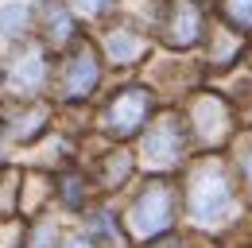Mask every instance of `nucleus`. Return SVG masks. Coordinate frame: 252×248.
I'll return each mask as SVG.
<instances>
[{"instance_id": "obj_3", "label": "nucleus", "mask_w": 252, "mask_h": 248, "mask_svg": "<svg viewBox=\"0 0 252 248\" xmlns=\"http://www.w3.org/2000/svg\"><path fill=\"white\" fill-rule=\"evenodd\" d=\"M97 78H101V70H97V59L90 51H78L74 59L66 62L63 70V93L66 97H90L97 86Z\"/></svg>"}, {"instance_id": "obj_16", "label": "nucleus", "mask_w": 252, "mask_h": 248, "mask_svg": "<svg viewBox=\"0 0 252 248\" xmlns=\"http://www.w3.org/2000/svg\"><path fill=\"white\" fill-rule=\"evenodd\" d=\"M249 179H252V159H249Z\"/></svg>"}, {"instance_id": "obj_15", "label": "nucleus", "mask_w": 252, "mask_h": 248, "mask_svg": "<svg viewBox=\"0 0 252 248\" xmlns=\"http://www.w3.org/2000/svg\"><path fill=\"white\" fill-rule=\"evenodd\" d=\"M59 248H94V241L90 237H66V241H59Z\"/></svg>"}, {"instance_id": "obj_11", "label": "nucleus", "mask_w": 252, "mask_h": 248, "mask_svg": "<svg viewBox=\"0 0 252 248\" xmlns=\"http://www.w3.org/2000/svg\"><path fill=\"white\" fill-rule=\"evenodd\" d=\"M194 28H198L194 8H190V4H179V16H175V39H179V43H190V39H194Z\"/></svg>"}, {"instance_id": "obj_7", "label": "nucleus", "mask_w": 252, "mask_h": 248, "mask_svg": "<svg viewBox=\"0 0 252 248\" xmlns=\"http://www.w3.org/2000/svg\"><path fill=\"white\" fill-rule=\"evenodd\" d=\"M144 155H148L152 163H171V159L179 155V128H175L171 121L159 124V128H152L148 140H144Z\"/></svg>"}, {"instance_id": "obj_12", "label": "nucleus", "mask_w": 252, "mask_h": 248, "mask_svg": "<svg viewBox=\"0 0 252 248\" xmlns=\"http://www.w3.org/2000/svg\"><path fill=\"white\" fill-rule=\"evenodd\" d=\"M32 248H59V229H55V221H39L32 229Z\"/></svg>"}, {"instance_id": "obj_5", "label": "nucleus", "mask_w": 252, "mask_h": 248, "mask_svg": "<svg viewBox=\"0 0 252 248\" xmlns=\"http://www.w3.org/2000/svg\"><path fill=\"white\" fill-rule=\"evenodd\" d=\"M144 113H148V97L132 90V93H125V97L113 101V109H109V124H113V132L128 136V132H136V128L144 124Z\"/></svg>"}, {"instance_id": "obj_2", "label": "nucleus", "mask_w": 252, "mask_h": 248, "mask_svg": "<svg viewBox=\"0 0 252 248\" xmlns=\"http://www.w3.org/2000/svg\"><path fill=\"white\" fill-rule=\"evenodd\" d=\"M171 225V194L163 186H152L136 206H132V229L140 237H156Z\"/></svg>"}, {"instance_id": "obj_8", "label": "nucleus", "mask_w": 252, "mask_h": 248, "mask_svg": "<svg viewBox=\"0 0 252 248\" xmlns=\"http://www.w3.org/2000/svg\"><path fill=\"white\" fill-rule=\"evenodd\" d=\"M43 20H47V28H51V39H70L74 35V20H70V8L59 4V0H47L43 4Z\"/></svg>"}, {"instance_id": "obj_1", "label": "nucleus", "mask_w": 252, "mask_h": 248, "mask_svg": "<svg viewBox=\"0 0 252 248\" xmlns=\"http://www.w3.org/2000/svg\"><path fill=\"white\" fill-rule=\"evenodd\" d=\"M190 210H194L198 221H225L233 214V194H229V186H225V179L218 171H210V175L198 179L194 198H190Z\"/></svg>"}, {"instance_id": "obj_14", "label": "nucleus", "mask_w": 252, "mask_h": 248, "mask_svg": "<svg viewBox=\"0 0 252 248\" xmlns=\"http://www.w3.org/2000/svg\"><path fill=\"white\" fill-rule=\"evenodd\" d=\"M233 16L241 24H252V0H233Z\"/></svg>"}, {"instance_id": "obj_9", "label": "nucleus", "mask_w": 252, "mask_h": 248, "mask_svg": "<svg viewBox=\"0 0 252 248\" xmlns=\"http://www.w3.org/2000/svg\"><path fill=\"white\" fill-rule=\"evenodd\" d=\"M105 51H109V59H117V62H132L140 55V39H132L128 31H113L105 39Z\"/></svg>"}, {"instance_id": "obj_13", "label": "nucleus", "mask_w": 252, "mask_h": 248, "mask_svg": "<svg viewBox=\"0 0 252 248\" xmlns=\"http://www.w3.org/2000/svg\"><path fill=\"white\" fill-rule=\"evenodd\" d=\"M70 12H82V16H101L109 8V0H66Z\"/></svg>"}, {"instance_id": "obj_10", "label": "nucleus", "mask_w": 252, "mask_h": 248, "mask_svg": "<svg viewBox=\"0 0 252 248\" xmlns=\"http://www.w3.org/2000/svg\"><path fill=\"white\" fill-rule=\"evenodd\" d=\"M86 237H90V241H109V245H113V241H117V229H113V214H94L90 217V225H86Z\"/></svg>"}, {"instance_id": "obj_4", "label": "nucleus", "mask_w": 252, "mask_h": 248, "mask_svg": "<svg viewBox=\"0 0 252 248\" xmlns=\"http://www.w3.org/2000/svg\"><path fill=\"white\" fill-rule=\"evenodd\" d=\"M43 82H47V62H43L39 51H24L8 66V86L16 93H35V90H43Z\"/></svg>"}, {"instance_id": "obj_6", "label": "nucleus", "mask_w": 252, "mask_h": 248, "mask_svg": "<svg viewBox=\"0 0 252 248\" xmlns=\"http://www.w3.org/2000/svg\"><path fill=\"white\" fill-rule=\"evenodd\" d=\"M32 0H0V39H20L32 31Z\"/></svg>"}]
</instances>
